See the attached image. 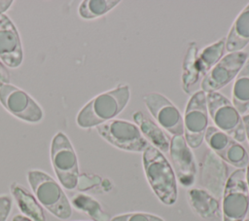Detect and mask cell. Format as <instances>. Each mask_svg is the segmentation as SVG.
Returning <instances> with one entry per match:
<instances>
[{
    "label": "cell",
    "instance_id": "obj_1",
    "mask_svg": "<svg viewBox=\"0 0 249 221\" xmlns=\"http://www.w3.org/2000/svg\"><path fill=\"white\" fill-rule=\"evenodd\" d=\"M129 97L130 90L127 85H120L113 90L98 94L78 113L76 119L78 126L89 129L113 120L124 109Z\"/></svg>",
    "mask_w": 249,
    "mask_h": 221
},
{
    "label": "cell",
    "instance_id": "obj_2",
    "mask_svg": "<svg viewBox=\"0 0 249 221\" xmlns=\"http://www.w3.org/2000/svg\"><path fill=\"white\" fill-rule=\"evenodd\" d=\"M143 166L147 180L159 200L172 205L177 201V181L175 172L163 156L156 147L149 145L142 156Z\"/></svg>",
    "mask_w": 249,
    "mask_h": 221
},
{
    "label": "cell",
    "instance_id": "obj_3",
    "mask_svg": "<svg viewBox=\"0 0 249 221\" xmlns=\"http://www.w3.org/2000/svg\"><path fill=\"white\" fill-rule=\"evenodd\" d=\"M28 182L39 203L59 219H68L72 207L59 184L49 174L41 170H29Z\"/></svg>",
    "mask_w": 249,
    "mask_h": 221
},
{
    "label": "cell",
    "instance_id": "obj_4",
    "mask_svg": "<svg viewBox=\"0 0 249 221\" xmlns=\"http://www.w3.org/2000/svg\"><path fill=\"white\" fill-rule=\"evenodd\" d=\"M208 115L216 125V128L234 140H245V129L242 118L232 103L218 92L206 93Z\"/></svg>",
    "mask_w": 249,
    "mask_h": 221
},
{
    "label": "cell",
    "instance_id": "obj_5",
    "mask_svg": "<svg viewBox=\"0 0 249 221\" xmlns=\"http://www.w3.org/2000/svg\"><path fill=\"white\" fill-rule=\"evenodd\" d=\"M51 162L57 179L68 190L76 188L79 166L75 150L63 132H57L51 143Z\"/></svg>",
    "mask_w": 249,
    "mask_h": 221
},
{
    "label": "cell",
    "instance_id": "obj_6",
    "mask_svg": "<svg viewBox=\"0 0 249 221\" xmlns=\"http://www.w3.org/2000/svg\"><path fill=\"white\" fill-rule=\"evenodd\" d=\"M249 208V191L244 168L234 170L227 179L223 195V220L244 221Z\"/></svg>",
    "mask_w": 249,
    "mask_h": 221
},
{
    "label": "cell",
    "instance_id": "obj_7",
    "mask_svg": "<svg viewBox=\"0 0 249 221\" xmlns=\"http://www.w3.org/2000/svg\"><path fill=\"white\" fill-rule=\"evenodd\" d=\"M96 129L102 138L121 150L144 152L150 145L137 126L124 120H110Z\"/></svg>",
    "mask_w": 249,
    "mask_h": 221
},
{
    "label": "cell",
    "instance_id": "obj_8",
    "mask_svg": "<svg viewBox=\"0 0 249 221\" xmlns=\"http://www.w3.org/2000/svg\"><path fill=\"white\" fill-rule=\"evenodd\" d=\"M208 126V110L206 94L197 91L189 99L184 118L185 140L189 147L197 148L201 145Z\"/></svg>",
    "mask_w": 249,
    "mask_h": 221
},
{
    "label": "cell",
    "instance_id": "obj_9",
    "mask_svg": "<svg viewBox=\"0 0 249 221\" xmlns=\"http://www.w3.org/2000/svg\"><path fill=\"white\" fill-rule=\"evenodd\" d=\"M0 102L7 111L20 120L37 123L43 118L39 104L24 91L10 84L0 88Z\"/></svg>",
    "mask_w": 249,
    "mask_h": 221
},
{
    "label": "cell",
    "instance_id": "obj_10",
    "mask_svg": "<svg viewBox=\"0 0 249 221\" xmlns=\"http://www.w3.org/2000/svg\"><path fill=\"white\" fill-rule=\"evenodd\" d=\"M247 59V53H229L203 77L200 84L201 91L208 93L227 86L237 76Z\"/></svg>",
    "mask_w": 249,
    "mask_h": 221
},
{
    "label": "cell",
    "instance_id": "obj_11",
    "mask_svg": "<svg viewBox=\"0 0 249 221\" xmlns=\"http://www.w3.org/2000/svg\"><path fill=\"white\" fill-rule=\"evenodd\" d=\"M204 138L211 151L220 159L237 167V169L247 166L249 156L245 148L216 127H208Z\"/></svg>",
    "mask_w": 249,
    "mask_h": 221
},
{
    "label": "cell",
    "instance_id": "obj_12",
    "mask_svg": "<svg viewBox=\"0 0 249 221\" xmlns=\"http://www.w3.org/2000/svg\"><path fill=\"white\" fill-rule=\"evenodd\" d=\"M143 100L159 124L173 136H183L184 122L178 108L164 95L150 92L143 96Z\"/></svg>",
    "mask_w": 249,
    "mask_h": 221
},
{
    "label": "cell",
    "instance_id": "obj_13",
    "mask_svg": "<svg viewBox=\"0 0 249 221\" xmlns=\"http://www.w3.org/2000/svg\"><path fill=\"white\" fill-rule=\"evenodd\" d=\"M169 153L180 184L185 187L194 185L196 176V165L194 154L183 136H172Z\"/></svg>",
    "mask_w": 249,
    "mask_h": 221
},
{
    "label": "cell",
    "instance_id": "obj_14",
    "mask_svg": "<svg viewBox=\"0 0 249 221\" xmlns=\"http://www.w3.org/2000/svg\"><path fill=\"white\" fill-rule=\"evenodd\" d=\"M0 58L12 68L18 67L23 58L18 32L12 20L4 14H0Z\"/></svg>",
    "mask_w": 249,
    "mask_h": 221
},
{
    "label": "cell",
    "instance_id": "obj_15",
    "mask_svg": "<svg viewBox=\"0 0 249 221\" xmlns=\"http://www.w3.org/2000/svg\"><path fill=\"white\" fill-rule=\"evenodd\" d=\"M227 166L220 158L209 151L201 168V184L215 198L220 197L227 182Z\"/></svg>",
    "mask_w": 249,
    "mask_h": 221
},
{
    "label": "cell",
    "instance_id": "obj_16",
    "mask_svg": "<svg viewBox=\"0 0 249 221\" xmlns=\"http://www.w3.org/2000/svg\"><path fill=\"white\" fill-rule=\"evenodd\" d=\"M188 202L193 210L204 219L220 216V203L218 200L204 189H190L187 192Z\"/></svg>",
    "mask_w": 249,
    "mask_h": 221
},
{
    "label": "cell",
    "instance_id": "obj_17",
    "mask_svg": "<svg viewBox=\"0 0 249 221\" xmlns=\"http://www.w3.org/2000/svg\"><path fill=\"white\" fill-rule=\"evenodd\" d=\"M249 43V4L235 18L227 38L226 50L230 53L240 52Z\"/></svg>",
    "mask_w": 249,
    "mask_h": 221
},
{
    "label": "cell",
    "instance_id": "obj_18",
    "mask_svg": "<svg viewBox=\"0 0 249 221\" xmlns=\"http://www.w3.org/2000/svg\"><path fill=\"white\" fill-rule=\"evenodd\" d=\"M11 193L17 201V203L27 218L32 221H47L44 209L39 204L37 200L24 187L17 182L12 183Z\"/></svg>",
    "mask_w": 249,
    "mask_h": 221
},
{
    "label": "cell",
    "instance_id": "obj_19",
    "mask_svg": "<svg viewBox=\"0 0 249 221\" xmlns=\"http://www.w3.org/2000/svg\"><path fill=\"white\" fill-rule=\"evenodd\" d=\"M198 52L195 42L190 43L182 65V89L187 94H194L200 80V75L196 67V57Z\"/></svg>",
    "mask_w": 249,
    "mask_h": 221
},
{
    "label": "cell",
    "instance_id": "obj_20",
    "mask_svg": "<svg viewBox=\"0 0 249 221\" xmlns=\"http://www.w3.org/2000/svg\"><path fill=\"white\" fill-rule=\"evenodd\" d=\"M132 118L133 121L138 125L144 135L152 141L154 147L159 149L160 152L165 153L169 151L170 142L166 134L161 130V129L157 124H155L148 117L144 116L143 113L140 111L134 112Z\"/></svg>",
    "mask_w": 249,
    "mask_h": 221
},
{
    "label": "cell",
    "instance_id": "obj_21",
    "mask_svg": "<svg viewBox=\"0 0 249 221\" xmlns=\"http://www.w3.org/2000/svg\"><path fill=\"white\" fill-rule=\"evenodd\" d=\"M232 105L239 114L249 109V57L235 77L232 88Z\"/></svg>",
    "mask_w": 249,
    "mask_h": 221
},
{
    "label": "cell",
    "instance_id": "obj_22",
    "mask_svg": "<svg viewBox=\"0 0 249 221\" xmlns=\"http://www.w3.org/2000/svg\"><path fill=\"white\" fill-rule=\"evenodd\" d=\"M226 49V38L204 48L196 57V67L200 77H204L222 58Z\"/></svg>",
    "mask_w": 249,
    "mask_h": 221
},
{
    "label": "cell",
    "instance_id": "obj_23",
    "mask_svg": "<svg viewBox=\"0 0 249 221\" xmlns=\"http://www.w3.org/2000/svg\"><path fill=\"white\" fill-rule=\"evenodd\" d=\"M71 202L76 209L86 212L94 221H110V216L103 211L99 203L91 197L78 194L72 198Z\"/></svg>",
    "mask_w": 249,
    "mask_h": 221
},
{
    "label": "cell",
    "instance_id": "obj_24",
    "mask_svg": "<svg viewBox=\"0 0 249 221\" xmlns=\"http://www.w3.org/2000/svg\"><path fill=\"white\" fill-rule=\"evenodd\" d=\"M119 3V0H85L79 7V15L85 19L95 18L105 15Z\"/></svg>",
    "mask_w": 249,
    "mask_h": 221
},
{
    "label": "cell",
    "instance_id": "obj_25",
    "mask_svg": "<svg viewBox=\"0 0 249 221\" xmlns=\"http://www.w3.org/2000/svg\"><path fill=\"white\" fill-rule=\"evenodd\" d=\"M110 221H164L161 217L145 213V212H131L121 214L113 217Z\"/></svg>",
    "mask_w": 249,
    "mask_h": 221
},
{
    "label": "cell",
    "instance_id": "obj_26",
    "mask_svg": "<svg viewBox=\"0 0 249 221\" xmlns=\"http://www.w3.org/2000/svg\"><path fill=\"white\" fill-rule=\"evenodd\" d=\"M12 209V199L8 195L0 196V221H6Z\"/></svg>",
    "mask_w": 249,
    "mask_h": 221
},
{
    "label": "cell",
    "instance_id": "obj_27",
    "mask_svg": "<svg viewBox=\"0 0 249 221\" xmlns=\"http://www.w3.org/2000/svg\"><path fill=\"white\" fill-rule=\"evenodd\" d=\"M0 82L9 84L10 82V75L6 67L0 62Z\"/></svg>",
    "mask_w": 249,
    "mask_h": 221
},
{
    "label": "cell",
    "instance_id": "obj_28",
    "mask_svg": "<svg viewBox=\"0 0 249 221\" xmlns=\"http://www.w3.org/2000/svg\"><path fill=\"white\" fill-rule=\"evenodd\" d=\"M12 3V0H0V14H3L5 11H7Z\"/></svg>",
    "mask_w": 249,
    "mask_h": 221
},
{
    "label": "cell",
    "instance_id": "obj_29",
    "mask_svg": "<svg viewBox=\"0 0 249 221\" xmlns=\"http://www.w3.org/2000/svg\"><path fill=\"white\" fill-rule=\"evenodd\" d=\"M242 121L244 124V129H245V135L249 141V115H244L242 117Z\"/></svg>",
    "mask_w": 249,
    "mask_h": 221
},
{
    "label": "cell",
    "instance_id": "obj_30",
    "mask_svg": "<svg viewBox=\"0 0 249 221\" xmlns=\"http://www.w3.org/2000/svg\"><path fill=\"white\" fill-rule=\"evenodd\" d=\"M12 221H32V220L23 215H16L13 217Z\"/></svg>",
    "mask_w": 249,
    "mask_h": 221
},
{
    "label": "cell",
    "instance_id": "obj_31",
    "mask_svg": "<svg viewBox=\"0 0 249 221\" xmlns=\"http://www.w3.org/2000/svg\"><path fill=\"white\" fill-rule=\"evenodd\" d=\"M246 183H247V187H248V191H249V163H248L247 168H246Z\"/></svg>",
    "mask_w": 249,
    "mask_h": 221
},
{
    "label": "cell",
    "instance_id": "obj_32",
    "mask_svg": "<svg viewBox=\"0 0 249 221\" xmlns=\"http://www.w3.org/2000/svg\"><path fill=\"white\" fill-rule=\"evenodd\" d=\"M3 86V84H2V82H0V88Z\"/></svg>",
    "mask_w": 249,
    "mask_h": 221
},
{
    "label": "cell",
    "instance_id": "obj_33",
    "mask_svg": "<svg viewBox=\"0 0 249 221\" xmlns=\"http://www.w3.org/2000/svg\"><path fill=\"white\" fill-rule=\"evenodd\" d=\"M244 221H249V218H247V219H244Z\"/></svg>",
    "mask_w": 249,
    "mask_h": 221
}]
</instances>
